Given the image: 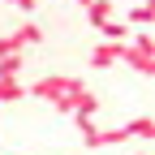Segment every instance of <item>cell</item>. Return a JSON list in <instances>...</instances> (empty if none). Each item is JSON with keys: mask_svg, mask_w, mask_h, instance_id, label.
I'll list each match as a JSON object with an SVG mask.
<instances>
[{"mask_svg": "<svg viewBox=\"0 0 155 155\" xmlns=\"http://www.w3.org/2000/svg\"><path fill=\"white\" fill-rule=\"evenodd\" d=\"M82 91H86V82H82V78H69V73H43V78L30 86V95H35V99L52 104L56 112H73Z\"/></svg>", "mask_w": 155, "mask_h": 155, "instance_id": "obj_1", "label": "cell"}, {"mask_svg": "<svg viewBox=\"0 0 155 155\" xmlns=\"http://www.w3.org/2000/svg\"><path fill=\"white\" fill-rule=\"evenodd\" d=\"M125 129H129V138H155V121L151 116H134V121H125Z\"/></svg>", "mask_w": 155, "mask_h": 155, "instance_id": "obj_7", "label": "cell"}, {"mask_svg": "<svg viewBox=\"0 0 155 155\" xmlns=\"http://www.w3.org/2000/svg\"><path fill=\"white\" fill-rule=\"evenodd\" d=\"M13 35H17V43H22V48H35V43H43V26H39V22H22Z\"/></svg>", "mask_w": 155, "mask_h": 155, "instance_id": "obj_6", "label": "cell"}, {"mask_svg": "<svg viewBox=\"0 0 155 155\" xmlns=\"http://www.w3.org/2000/svg\"><path fill=\"white\" fill-rule=\"evenodd\" d=\"M17 99H26L22 78H0V104H17Z\"/></svg>", "mask_w": 155, "mask_h": 155, "instance_id": "obj_5", "label": "cell"}, {"mask_svg": "<svg viewBox=\"0 0 155 155\" xmlns=\"http://www.w3.org/2000/svg\"><path fill=\"white\" fill-rule=\"evenodd\" d=\"M78 5H86V0H78Z\"/></svg>", "mask_w": 155, "mask_h": 155, "instance_id": "obj_13", "label": "cell"}, {"mask_svg": "<svg viewBox=\"0 0 155 155\" xmlns=\"http://www.w3.org/2000/svg\"><path fill=\"white\" fill-rule=\"evenodd\" d=\"M151 17H155V0H138L129 9V26H151Z\"/></svg>", "mask_w": 155, "mask_h": 155, "instance_id": "obj_8", "label": "cell"}, {"mask_svg": "<svg viewBox=\"0 0 155 155\" xmlns=\"http://www.w3.org/2000/svg\"><path fill=\"white\" fill-rule=\"evenodd\" d=\"M13 52H26L17 43V35H0V56H13Z\"/></svg>", "mask_w": 155, "mask_h": 155, "instance_id": "obj_11", "label": "cell"}, {"mask_svg": "<svg viewBox=\"0 0 155 155\" xmlns=\"http://www.w3.org/2000/svg\"><path fill=\"white\" fill-rule=\"evenodd\" d=\"M99 35H104V39H116V43H125V39H129V22H125V17H121V22L108 17V22L99 26Z\"/></svg>", "mask_w": 155, "mask_h": 155, "instance_id": "obj_9", "label": "cell"}, {"mask_svg": "<svg viewBox=\"0 0 155 155\" xmlns=\"http://www.w3.org/2000/svg\"><path fill=\"white\" fill-rule=\"evenodd\" d=\"M82 9H86V22H91L95 30H99L108 17H116V5H112V0H86Z\"/></svg>", "mask_w": 155, "mask_h": 155, "instance_id": "obj_4", "label": "cell"}, {"mask_svg": "<svg viewBox=\"0 0 155 155\" xmlns=\"http://www.w3.org/2000/svg\"><path fill=\"white\" fill-rule=\"evenodd\" d=\"M121 65H129L134 73H142V78L155 73V39H151L147 30H138V35H129V39H125Z\"/></svg>", "mask_w": 155, "mask_h": 155, "instance_id": "obj_2", "label": "cell"}, {"mask_svg": "<svg viewBox=\"0 0 155 155\" xmlns=\"http://www.w3.org/2000/svg\"><path fill=\"white\" fill-rule=\"evenodd\" d=\"M121 52H125V43H116V39H104L99 48H91V56H86V61H91L95 69H108V65H121Z\"/></svg>", "mask_w": 155, "mask_h": 155, "instance_id": "obj_3", "label": "cell"}, {"mask_svg": "<svg viewBox=\"0 0 155 155\" xmlns=\"http://www.w3.org/2000/svg\"><path fill=\"white\" fill-rule=\"evenodd\" d=\"M0 5H17V0H0Z\"/></svg>", "mask_w": 155, "mask_h": 155, "instance_id": "obj_12", "label": "cell"}, {"mask_svg": "<svg viewBox=\"0 0 155 155\" xmlns=\"http://www.w3.org/2000/svg\"><path fill=\"white\" fill-rule=\"evenodd\" d=\"M17 73H22V52L0 56V78H17Z\"/></svg>", "mask_w": 155, "mask_h": 155, "instance_id": "obj_10", "label": "cell"}]
</instances>
